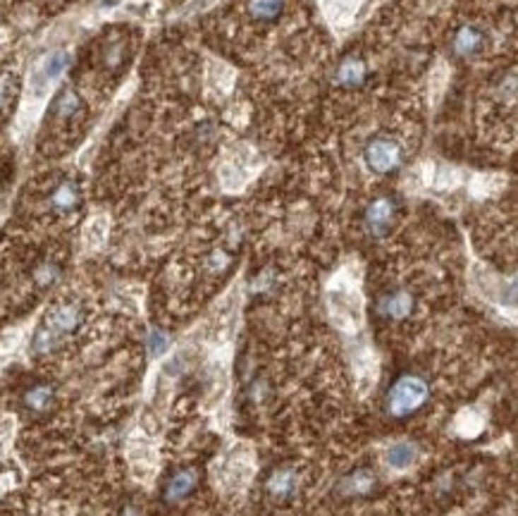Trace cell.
Returning <instances> with one entry per match:
<instances>
[{
  "mask_svg": "<svg viewBox=\"0 0 518 516\" xmlns=\"http://www.w3.org/2000/svg\"><path fill=\"white\" fill-rule=\"evenodd\" d=\"M12 433H15V423H12V418H0V455H3L5 447L10 445Z\"/></svg>",
  "mask_w": 518,
  "mask_h": 516,
  "instance_id": "d6986e66",
  "label": "cell"
},
{
  "mask_svg": "<svg viewBox=\"0 0 518 516\" xmlns=\"http://www.w3.org/2000/svg\"><path fill=\"white\" fill-rule=\"evenodd\" d=\"M50 204H53V209L60 211V213L74 211V209H77V204H79L77 184H74V182H62V184H58V187H55V192H53V197H50Z\"/></svg>",
  "mask_w": 518,
  "mask_h": 516,
  "instance_id": "30bf717a",
  "label": "cell"
},
{
  "mask_svg": "<svg viewBox=\"0 0 518 516\" xmlns=\"http://www.w3.org/2000/svg\"><path fill=\"white\" fill-rule=\"evenodd\" d=\"M411 308H413V297H411L408 292H404V289L387 294V297H384L380 304H377V311H380V316L387 318V320H401V318H406L408 313H411Z\"/></svg>",
  "mask_w": 518,
  "mask_h": 516,
  "instance_id": "8992f818",
  "label": "cell"
},
{
  "mask_svg": "<svg viewBox=\"0 0 518 516\" xmlns=\"http://www.w3.org/2000/svg\"><path fill=\"white\" fill-rule=\"evenodd\" d=\"M284 0H249V15L258 22H273L282 15Z\"/></svg>",
  "mask_w": 518,
  "mask_h": 516,
  "instance_id": "7c38bea8",
  "label": "cell"
},
{
  "mask_svg": "<svg viewBox=\"0 0 518 516\" xmlns=\"http://www.w3.org/2000/svg\"><path fill=\"white\" fill-rule=\"evenodd\" d=\"M365 165L377 175H387L394 172L404 160V148L401 143L392 136H372L368 141V146L363 151Z\"/></svg>",
  "mask_w": 518,
  "mask_h": 516,
  "instance_id": "3957f363",
  "label": "cell"
},
{
  "mask_svg": "<svg viewBox=\"0 0 518 516\" xmlns=\"http://www.w3.org/2000/svg\"><path fill=\"white\" fill-rule=\"evenodd\" d=\"M457 426H459L461 435L473 438V435H478V433L483 430V418H480L478 414L473 411V409H469V411H464V414H461V416H459Z\"/></svg>",
  "mask_w": 518,
  "mask_h": 516,
  "instance_id": "2e32d148",
  "label": "cell"
},
{
  "mask_svg": "<svg viewBox=\"0 0 518 516\" xmlns=\"http://www.w3.org/2000/svg\"><path fill=\"white\" fill-rule=\"evenodd\" d=\"M81 320V311L77 304H60L46 316V323L41 325L39 332L34 337V349L36 351H50L62 342V337L77 330Z\"/></svg>",
  "mask_w": 518,
  "mask_h": 516,
  "instance_id": "6da1fadb",
  "label": "cell"
},
{
  "mask_svg": "<svg viewBox=\"0 0 518 516\" xmlns=\"http://www.w3.org/2000/svg\"><path fill=\"white\" fill-rule=\"evenodd\" d=\"M165 344H167V339H165V335H160V332H155V335L151 337V351H153V354L165 349Z\"/></svg>",
  "mask_w": 518,
  "mask_h": 516,
  "instance_id": "44dd1931",
  "label": "cell"
},
{
  "mask_svg": "<svg viewBox=\"0 0 518 516\" xmlns=\"http://www.w3.org/2000/svg\"><path fill=\"white\" fill-rule=\"evenodd\" d=\"M12 93H15V86H12L10 77H0V108H5L10 103Z\"/></svg>",
  "mask_w": 518,
  "mask_h": 516,
  "instance_id": "ffe728a7",
  "label": "cell"
},
{
  "mask_svg": "<svg viewBox=\"0 0 518 516\" xmlns=\"http://www.w3.org/2000/svg\"><path fill=\"white\" fill-rule=\"evenodd\" d=\"M50 399H53V389L46 387V385H39V387H34L31 392L27 394V404L31 409H46L50 404Z\"/></svg>",
  "mask_w": 518,
  "mask_h": 516,
  "instance_id": "e0dca14e",
  "label": "cell"
},
{
  "mask_svg": "<svg viewBox=\"0 0 518 516\" xmlns=\"http://www.w3.org/2000/svg\"><path fill=\"white\" fill-rule=\"evenodd\" d=\"M416 457H418V447H416L413 442H408V440L394 442L387 450V464L392 469H396V471L408 469L411 464L416 462Z\"/></svg>",
  "mask_w": 518,
  "mask_h": 516,
  "instance_id": "ba28073f",
  "label": "cell"
},
{
  "mask_svg": "<svg viewBox=\"0 0 518 516\" xmlns=\"http://www.w3.org/2000/svg\"><path fill=\"white\" fill-rule=\"evenodd\" d=\"M296 486H299V481H296V474L292 469L275 471L268 481V490L273 497H292L296 493Z\"/></svg>",
  "mask_w": 518,
  "mask_h": 516,
  "instance_id": "8fae6325",
  "label": "cell"
},
{
  "mask_svg": "<svg viewBox=\"0 0 518 516\" xmlns=\"http://www.w3.org/2000/svg\"><path fill=\"white\" fill-rule=\"evenodd\" d=\"M79 110H81V100L72 89H65L62 93H58V98H55V103H53V115L55 117L67 119V117L77 115Z\"/></svg>",
  "mask_w": 518,
  "mask_h": 516,
  "instance_id": "4fadbf2b",
  "label": "cell"
},
{
  "mask_svg": "<svg viewBox=\"0 0 518 516\" xmlns=\"http://www.w3.org/2000/svg\"><path fill=\"white\" fill-rule=\"evenodd\" d=\"M452 48L459 58H473V55H478L480 50L485 48V31L473 27V24H469V27H461L457 31V36H454Z\"/></svg>",
  "mask_w": 518,
  "mask_h": 516,
  "instance_id": "5b68a950",
  "label": "cell"
},
{
  "mask_svg": "<svg viewBox=\"0 0 518 516\" xmlns=\"http://www.w3.org/2000/svg\"><path fill=\"white\" fill-rule=\"evenodd\" d=\"M67 65H69V55L67 53H53L50 58L43 62V84L46 81H53V79H58L62 72L67 70Z\"/></svg>",
  "mask_w": 518,
  "mask_h": 516,
  "instance_id": "9a60e30c",
  "label": "cell"
},
{
  "mask_svg": "<svg viewBox=\"0 0 518 516\" xmlns=\"http://www.w3.org/2000/svg\"><path fill=\"white\" fill-rule=\"evenodd\" d=\"M365 74H368V70H365V65H363V60L361 58H346L342 60V65L337 67V84L342 86V89H358V86H363V81H365Z\"/></svg>",
  "mask_w": 518,
  "mask_h": 516,
  "instance_id": "52a82bcc",
  "label": "cell"
},
{
  "mask_svg": "<svg viewBox=\"0 0 518 516\" xmlns=\"http://www.w3.org/2000/svg\"><path fill=\"white\" fill-rule=\"evenodd\" d=\"M196 488V474L194 471H179L170 478L167 488H165V497L167 502H179L184 497L192 495V490Z\"/></svg>",
  "mask_w": 518,
  "mask_h": 516,
  "instance_id": "9c48e42d",
  "label": "cell"
},
{
  "mask_svg": "<svg viewBox=\"0 0 518 516\" xmlns=\"http://www.w3.org/2000/svg\"><path fill=\"white\" fill-rule=\"evenodd\" d=\"M103 237H105V223L96 218L86 230V242L91 244V247H98V244L103 242Z\"/></svg>",
  "mask_w": 518,
  "mask_h": 516,
  "instance_id": "ac0fdd59",
  "label": "cell"
},
{
  "mask_svg": "<svg viewBox=\"0 0 518 516\" xmlns=\"http://www.w3.org/2000/svg\"><path fill=\"white\" fill-rule=\"evenodd\" d=\"M375 483V476L368 474V471H356L353 476H349L344 481V493L346 495H365Z\"/></svg>",
  "mask_w": 518,
  "mask_h": 516,
  "instance_id": "5bb4252c",
  "label": "cell"
},
{
  "mask_svg": "<svg viewBox=\"0 0 518 516\" xmlns=\"http://www.w3.org/2000/svg\"><path fill=\"white\" fill-rule=\"evenodd\" d=\"M428 399V385L423 377L416 375H404L392 385L387 406L392 416H408L416 409L423 406V401Z\"/></svg>",
  "mask_w": 518,
  "mask_h": 516,
  "instance_id": "7a4b0ae2",
  "label": "cell"
},
{
  "mask_svg": "<svg viewBox=\"0 0 518 516\" xmlns=\"http://www.w3.org/2000/svg\"><path fill=\"white\" fill-rule=\"evenodd\" d=\"M394 216H396L394 201H392L389 197H380V199L372 201V204L368 206V211H365V225H368V230L375 237H382L389 232L392 223H394Z\"/></svg>",
  "mask_w": 518,
  "mask_h": 516,
  "instance_id": "277c9868",
  "label": "cell"
}]
</instances>
